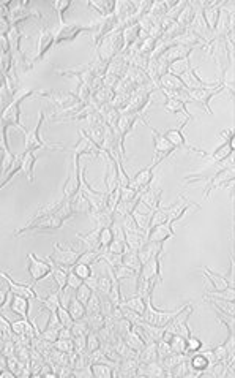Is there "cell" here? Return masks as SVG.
Returning <instances> with one entry per match:
<instances>
[{"instance_id": "obj_8", "label": "cell", "mask_w": 235, "mask_h": 378, "mask_svg": "<svg viewBox=\"0 0 235 378\" xmlns=\"http://www.w3.org/2000/svg\"><path fill=\"white\" fill-rule=\"evenodd\" d=\"M84 30H92V27H87V26H62L57 37H56V43L73 42L77 35H79L81 32H84Z\"/></svg>"}, {"instance_id": "obj_19", "label": "cell", "mask_w": 235, "mask_h": 378, "mask_svg": "<svg viewBox=\"0 0 235 378\" xmlns=\"http://www.w3.org/2000/svg\"><path fill=\"white\" fill-rule=\"evenodd\" d=\"M71 6V2H56L54 3V8L59 11V19H60V26H65V19H64V14L65 10Z\"/></svg>"}, {"instance_id": "obj_22", "label": "cell", "mask_w": 235, "mask_h": 378, "mask_svg": "<svg viewBox=\"0 0 235 378\" xmlns=\"http://www.w3.org/2000/svg\"><path fill=\"white\" fill-rule=\"evenodd\" d=\"M98 346H100V340H98V337L95 336V334H89L87 336V348H89V351H97L98 350Z\"/></svg>"}, {"instance_id": "obj_27", "label": "cell", "mask_w": 235, "mask_h": 378, "mask_svg": "<svg viewBox=\"0 0 235 378\" xmlns=\"http://www.w3.org/2000/svg\"><path fill=\"white\" fill-rule=\"evenodd\" d=\"M188 346H190L191 350H196V348H199L201 343H199V340H194V338H191V340H190V345H188Z\"/></svg>"}, {"instance_id": "obj_21", "label": "cell", "mask_w": 235, "mask_h": 378, "mask_svg": "<svg viewBox=\"0 0 235 378\" xmlns=\"http://www.w3.org/2000/svg\"><path fill=\"white\" fill-rule=\"evenodd\" d=\"M111 242H112V233H111V230H109V228H103V230H101V234H100V244L103 247H106Z\"/></svg>"}, {"instance_id": "obj_9", "label": "cell", "mask_w": 235, "mask_h": 378, "mask_svg": "<svg viewBox=\"0 0 235 378\" xmlns=\"http://www.w3.org/2000/svg\"><path fill=\"white\" fill-rule=\"evenodd\" d=\"M29 299L24 297V296H18V294H13V299H11V310L14 313L21 315L24 320H29ZM30 321V320H29ZM32 323V321H30Z\"/></svg>"}, {"instance_id": "obj_5", "label": "cell", "mask_w": 235, "mask_h": 378, "mask_svg": "<svg viewBox=\"0 0 235 378\" xmlns=\"http://www.w3.org/2000/svg\"><path fill=\"white\" fill-rule=\"evenodd\" d=\"M29 259H30V266H29V272L30 277H32V283H38L40 280H43L44 277H48L49 274H52L54 269V261L51 258L48 259H40L36 258L34 253H29Z\"/></svg>"}, {"instance_id": "obj_13", "label": "cell", "mask_w": 235, "mask_h": 378, "mask_svg": "<svg viewBox=\"0 0 235 378\" xmlns=\"http://www.w3.org/2000/svg\"><path fill=\"white\" fill-rule=\"evenodd\" d=\"M35 163H36V155L34 152H24V157H22V169L27 174L29 182H32L34 179V168H35Z\"/></svg>"}, {"instance_id": "obj_4", "label": "cell", "mask_w": 235, "mask_h": 378, "mask_svg": "<svg viewBox=\"0 0 235 378\" xmlns=\"http://www.w3.org/2000/svg\"><path fill=\"white\" fill-rule=\"evenodd\" d=\"M43 121H44V114L43 111L40 113V119H38V124L34 130H26V128H21L22 131L26 133V151L27 152H36L38 149H43V147H49V149H59V147H64V146H52V144H48L44 143V141L40 138V128L43 125Z\"/></svg>"}, {"instance_id": "obj_25", "label": "cell", "mask_w": 235, "mask_h": 378, "mask_svg": "<svg viewBox=\"0 0 235 378\" xmlns=\"http://www.w3.org/2000/svg\"><path fill=\"white\" fill-rule=\"evenodd\" d=\"M87 305H89V310H90L92 313H95V310H98V309H100V304H98V297H97V296H92Z\"/></svg>"}, {"instance_id": "obj_1", "label": "cell", "mask_w": 235, "mask_h": 378, "mask_svg": "<svg viewBox=\"0 0 235 378\" xmlns=\"http://www.w3.org/2000/svg\"><path fill=\"white\" fill-rule=\"evenodd\" d=\"M73 214H76L74 210V206H73V200H68L64 206H62L56 214H52L51 217L41 220V222H38L32 226H26L22 228L21 231L16 233V236L19 234H24L27 231H46V230H57V228H60L62 225L65 223V220H68L69 217H71Z\"/></svg>"}, {"instance_id": "obj_26", "label": "cell", "mask_w": 235, "mask_h": 378, "mask_svg": "<svg viewBox=\"0 0 235 378\" xmlns=\"http://www.w3.org/2000/svg\"><path fill=\"white\" fill-rule=\"evenodd\" d=\"M194 367H199V369H205L207 367V359L203 356H198L194 361H193Z\"/></svg>"}, {"instance_id": "obj_15", "label": "cell", "mask_w": 235, "mask_h": 378, "mask_svg": "<svg viewBox=\"0 0 235 378\" xmlns=\"http://www.w3.org/2000/svg\"><path fill=\"white\" fill-rule=\"evenodd\" d=\"M52 346L59 351H64V353H73L74 351V340L73 338H59L57 342H54Z\"/></svg>"}, {"instance_id": "obj_11", "label": "cell", "mask_w": 235, "mask_h": 378, "mask_svg": "<svg viewBox=\"0 0 235 378\" xmlns=\"http://www.w3.org/2000/svg\"><path fill=\"white\" fill-rule=\"evenodd\" d=\"M52 275L54 279H56V282L59 283V293L62 294L65 291V288L68 287V275H69V271L64 269V267L57 266L56 263H54V269H52Z\"/></svg>"}, {"instance_id": "obj_23", "label": "cell", "mask_w": 235, "mask_h": 378, "mask_svg": "<svg viewBox=\"0 0 235 378\" xmlns=\"http://www.w3.org/2000/svg\"><path fill=\"white\" fill-rule=\"evenodd\" d=\"M92 369H93L92 375H95V377H107V375H111V372H104V370L107 369L106 366H93Z\"/></svg>"}, {"instance_id": "obj_20", "label": "cell", "mask_w": 235, "mask_h": 378, "mask_svg": "<svg viewBox=\"0 0 235 378\" xmlns=\"http://www.w3.org/2000/svg\"><path fill=\"white\" fill-rule=\"evenodd\" d=\"M82 283H84V280L79 277V275H76V272L73 269L69 271V275H68V287L69 288H73L76 291L77 288L82 285Z\"/></svg>"}, {"instance_id": "obj_7", "label": "cell", "mask_w": 235, "mask_h": 378, "mask_svg": "<svg viewBox=\"0 0 235 378\" xmlns=\"http://www.w3.org/2000/svg\"><path fill=\"white\" fill-rule=\"evenodd\" d=\"M67 201H68L67 198H62L60 201H54V203L48 204V206L40 208V209H38L36 214H35L32 218H30V222L27 223V226H32V225H35V223H38V222H41V220L51 217L52 214H56V212H57L62 206H64V204H65Z\"/></svg>"}, {"instance_id": "obj_24", "label": "cell", "mask_w": 235, "mask_h": 378, "mask_svg": "<svg viewBox=\"0 0 235 378\" xmlns=\"http://www.w3.org/2000/svg\"><path fill=\"white\" fill-rule=\"evenodd\" d=\"M168 139L172 141V143H175V144H182V135H180L178 131H169Z\"/></svg>"}, {"instance_id": "obj_14", "label": "cell", "mask_w": 235, "mask_h": 378, "mask_svg": "<svg viewBox=\"0 0 235 378\" xmlns=\"http://www.w3.org/2000/svg\"><path fill=\"white\" fill-rule=\"evenodd\" d=\"M68 310H69V313H71V318H73L74 321L84 320V317H85V304H82V302L79 301V299L76 297V294L73 296L71 302H69Z\"/></svg>"}, {"instance_id": "obj_17", "label": "cell", "mask_w": 235, "mask_h": 378, "mask_svg": "<svg viewBox=\"0 0 235 378\" xmlns=\"http://www.w3.org/2000/svg\"><path fill=\"white\" fill-rule=\"evenodd\" d=\"M73 271L76 272V275H79V277H81L82 280L90 279V275H92V269H90V266H89V264H85V263H77V264L73 267Z\"/></svg>"}, {"instance_id": "obj_12", "label": "cell", "mask_w": 235, "mask_h": 378, "mask_svg": "<svg viewBox=\"0 0 235 378\" xmlns=\"http://www.w3.org/2000/svg\"><path fill=\"white\" fill-rule=\"evenodd\" d=\"M100 234H101V230H93L92 233H89V234H85V236H82V234H77V239H82V250H84V253H85V250H93L97 247V244L100 242Z\"/></svg>"}, {"instance_id": "obj_2", "label": "cell", "mask_w": 235, "mask_h": 378, "mask_svg": "<svg viewBox=\"0 0 235 378\" xmlns=\"http://www.w3.org/2000/svg\"><path fill=\"white\" fill-rule=\"evenodd\" d=\"M30 95H43L48 97V93H43L40 90H34V89H27V90H21L18 93V97L14 98L11 103L3 109L2 114V125H16L19 128H24V125L21 124V103L24 101L27 97Z\"/></svg>"}, {"instance_id": "obj_6", "label": "cell", "mask_w": 235, "mask_h": 378, "mask_svg": "<svg viewBox=\"0 0 235 378\" xmlns=\"http://www.w3.org/2000/svg\"><path fill=\"white\" fill-rule=\"evenodd\" d=\"M2 275H3V279H5V282L8 283V287H10V293L11 294H18V296H24V297H27V299H40L36 296V293L34 291V283H29V285H21V283H18V282H14L8 274L6 272H2Z\"/></svg>"}, {"instance_id": "obj_10", "label": "cell", "mask_w": 235, "mask_h": 378, "mask_svg": "<svg viewBox=\"0 0 235 378\" xmlns=\"http://www.w3.org/2000/svg\"><path fill=\"white\" fill-rule=\"evenodd\" d=\"M54 42H56V38H54V35H52L51 30H43L41 37H40V44H38V56H36V60H40V59L44 57V54L51 49V46H52Z\"/></svg>"}, {"instance_id": "obj_3", "label": "cell", "mask_w": 235, "mask_h": 378, "mask_svg": "<svg viewBox=\"0 0 235 378\" xmlns=\"http://www.w3.org/2000/svg\"><path fill=\"white\" fill-rule=\"evenodd\" d=\"M82 253L84 252L74 250L71 246H60V244H56V250H54V253L49 258L57 266L64 267L67 271H71L73 267L79 263Z\"/></svg>"}, {"instance_id": "obj_18", "label": "cell", "mask_w": 235, "mask_h": 378, "mask_svg": "<svg viewBox=\"0 0 235 378\" xmlns=\"http://www.w3.org/2000/svg\"><path fill=\"white\" fill-rule=\"evenodd\" d=\"M87 328H89V325H87V323H84L82 320L74 321L73 326H71L73 337H77V336H87Z\"/></svg>"}, {"instance_id": "obj_16", "label": "cell", "mask_w": 235, "mask_h": 378, "mask_svg": "<svg viewBox=\"0 0 235 378\" xmlns=\"http://www.w3.org/2000/svg\"><path fill=\"white\" fill-rule=\"evenodd\" d=\"M74 294H76V297L79 299V301H81L82 304H85V305L89 304L90 297L93 296V293H92L90 287H87V285H85V283H82V285H81L79 288H77V290L74 291Z\"/></svg>"}]
</instances>
